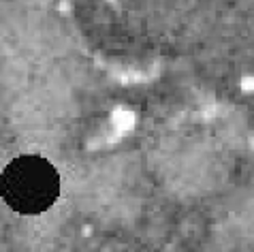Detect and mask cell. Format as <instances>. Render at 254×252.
<instances>
[{
    "label": "cell",
    "instance_id": "1",
    "mask_svg": "<svg viewBox=\"0 0 254 252\" xmlns=\"http://www.w3.org/2000/svg\"><path fill=\"white\" fill-rule=\"evenodd\" d=\"M0 194L13 212L24 216L43 214L60 197V176L43 156H17L4 167Z\"/></svg>",
    "mask_w": 254,
    "mask_h": 252
}]
</instances>
